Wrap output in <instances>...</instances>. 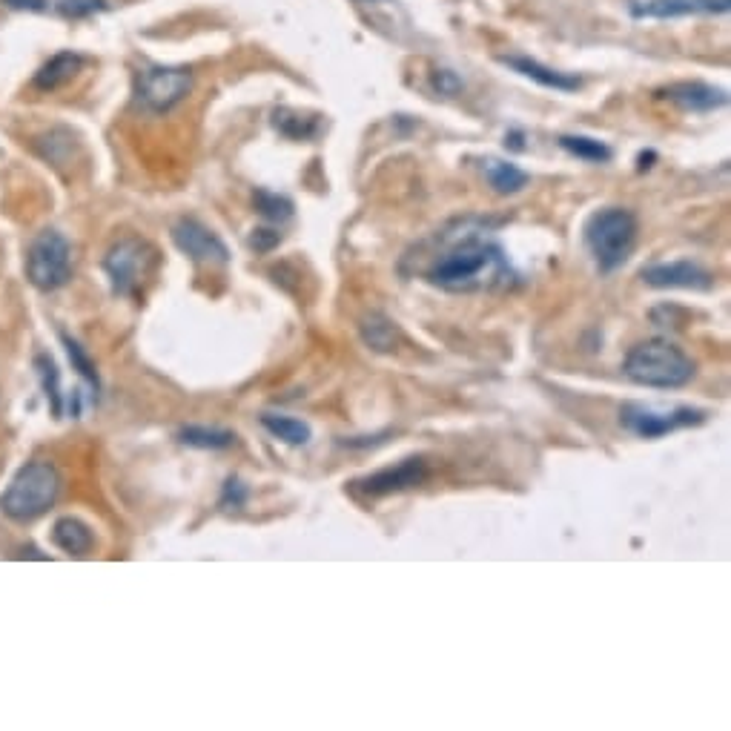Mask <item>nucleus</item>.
<instances>
[{"label": "nucleus", "mask_w": 731, "mask_h": 731, "mask_svg": "<svg viewBox=\"0 0 731 731\" xmlns=\"http://www.w3.org/2000/svg\"><path fill=\"white\" fill-rule=\"evenodd\" d=\"M422 276L448 293L505 290L519 279L505 247L496 241L494 224L482 218H462L442 230Z\"/></svg>", "instance_id": "obj_1"}, {"label": "nucleus", "mask_w": 731, "mask_h": 731, "mask_svg": "<svg viewBox=\"0 0 731 731\" xmlns=\"http://www.w3.org/2000/svg\"><path fill=\"white\" fill-rule=\"evenodd\" d=\"M623 370L625 376L637 385L671 390V387L688 385L697 373V365L691 362L686 350L674 342L648 339V342L631 347V353L625 356Z\"/></svg>", "instance_id": "obj_2"}, {"label": "nucleus", "mask_w": 731, "mask_h": 731, "mask_svg": "<svg viewBox=\"0 0 731 731\" xmlns=\"http://www.w3.org/2000/svg\"><path fill=\"white\" fill-rule=\"evenodd\" d=\"M61 485L64 479L52 462L46 459L26 462L0 496V511L15 522H35L55 505Z\"/></svg>", "instance_id": "obj_3"}, {"label": "nucleus", "mask_w": 731, "mask_h": 731, "mask_svg": "<svg viewBox=\"0 0 731 731\" xmlns=\"http://www.w3.org/2000/svg\"><path fill=\"white\" fill-rule=\"evenodd\" d=\"M585 247L600 273H614L637 247V218L625 207H605L585 224Z\"/></svg>", "instance_id": "obj_4"}, {"label": "nucleus", "mask_w": 731, "mask_h": 731, "mask_svg": "<svg viewBox=\"0 0 731 731\" xmlns=\"http://www.w3.org/2000/svg\"><path fill=\"white\" fill-rule=\"evenodd\" d=\"M26 279L43 293L61 290L72 279V244L58 230H41L26 250Z\"/></svg>", "instance_id": "obj_5"}, {"label": "nucleus", "mask_w": 731, "mask_h": 731, "mask_svg": "<svg viewBox=\"0 0 731 731\" xmlns=\"http://www.w3.org/2000/svg\"><path fill=\"white\" fill-rule=\"evenodd\" d=\"M155 264H158L155 247L144 238L132 236L112 244L107 258H104V270H107L112 290L118 296H138L141 284L150 279Z\"/></svg>", "instance_id": "obj_6"}, {"label": "nucleus", "mask_w": 731, "mask_h": 731, "mask_svg": "<svg viewBox=\"0 0 731 731\" xmlns=\"http://www.w3.org/2000/svg\"><path fill=\"white\" fill-rule=\"evenodd\" d=\"M706 410L688 408V405H674V408H657V405H640V402H628L620 410V419L623 425L634 436L640 439H660L666 433L674 430L694 428V425H703L706 422Z\"/></svg>", "instance_id": "obj_7"}, {"label": "nucleus", "mask_w": 731, "mask_h": 731, "mask_svg": "<svg viewBox=\"0 0 731 731\" xmlns=\"http://www.w3.org/2000/svg\"><path fill=\"white\" fill-rule=\"evenodd\" d=\"M193 72L184 66H152L138 78V101L152 112H170L193 92Z\"/></svg>", "instance_id": "obj_8"}, {"label": "nucleus", "mask_w": 731, "mask_h": 731, "mask_svg": "<svg viewBox=\"0 0 731 731\" xmlns=\"http://www.w3.org/2000/svg\"><path fill=\"white\" fill-rule=\"evenodd\" d=\"M172 241L175 247L190 256L195 264H204V267H224L230 264V250L221 238L215 236L210 227H204L201 221L195 218H181L172 224Z\"/></svg>", "instance_id": "obj_9"}, {"label": "nucleus", "mask_w": 731, "mask_h": 731, "mask_svg": "<svg viewBox=\"0 0 731 731\" xmlns=\"http://www.w3.org/2000/svg\"><path fill=\"white\" fill-rule=\"evenodd\" d=\"M428 479V465L425 459H402L399 465H390V468H382V471L370 473L365 479L356 482V488L367 496H387V494H399V491H408V488H416Z\"/></svg>", "instance_id": "obj_10"}, {"label": "nucleus", "mask_w": 731, "mask_h": 731, "mask_svg": "<svg viewBox=\"0 0 731 731\" xmlns=\"http://www.w3.org/2000/svg\"><path fill=\"white\" fill-rule=\"evenodd\" d=\"M643 281L657 290H709L711 273L694 261H663L645 267Z\"/></svg>", "instance_id": "obj_11"}, {"label": "nucleus", "mask_w": 731, "mask_h": 731, "mask_svg": "<svg viewBox=\"0 0 731 731\" xmlns=\"http://www.w3.org/2000/svg\"><path fill=\"white\" fill-rule=\"evenodd\" d=\"M660 95L671 101L674 107L686 109V112H711V109L729 104V95L723 89L703 84V81H680V84L666 86Z\"/></svg>", "instance_id": "obj_12"}, {"label": "nucleus", "mask_w": 731, "mask_h": 731, "mask_svg": "<svg viewBox=\"0 0 731 731\" xmlns=\"http://www.w3.org/2000/svg\"><path fill=\"white\" fill-rule=\"evenodd\" d=\"M502 64H508L511 69H516L522 78H531L534 84L545 86V89H557V92H574L580 89L582 81L574 78V75H565V72H557L551 66L539 64L534 58H525V55H505Z\"/></svg>", "instance_id": "obj_13"}, {"label": "nucleus", "mask_w": 731, "mask_h": 731, "mask_svg": "<svg viewBox=\"0 0 731 731\" xmlns=\"http://www.w3.org/2000/svg\"><path fill=\"white\" fill-rule=\"evenodd\" d=\"M52 542L69 557H86L95 545V537H92L86 522L75 519V516H61L52 528Z\"/></svg>", "instance_id": "obj_14"}, {"label": "nucleus", "mask_w": 731, "mask_h": 731, "mask_svg": "<svg viewBox=\"0 0 731 731\" xmlns=\"http://www.w3.org/2000/svg\"><path fill=\"white\" fill-rule=\"evenodd\" d=\"M261 425H264V430H267L273 439H279L284 445H293V448L307 445V442L313 439V428H310L304 419L287 416V413H264V416H261Z\"/></svg>", "instance_id": "obj_15"}, {"label": "nucleus", "mask_w": 731, "mask_h": 731, "mask_svg": "<svg viewBox=\"0 0 731 731\" xmlns=\"http://www.w3.org/2000/svg\"><path fill=\"white\" fill-rule=\"evenodd\" d=\"M81 64H84L81 55H75V52H58L55 58H49V61L41 66V72L35 75V86H38V89H46V92L61 89V86L69 84V81L75 78V72L81 69Z\"/></svg>", "instance_id": "obj_16"}, {"label": "nucleus", "mask_w": 731, "mask_h": 731, "mask_svg": "<svg viewBox=\"0 0 731 731\" xmlns=\"http://www.w3.org/2000/svg\"><path fill=\"white\" fill-rule=\"evenodd\" d=\"M482 172H485L488 184L494 187V193L499 195H514L528 187V172L519 170V167L511 164V161L488 158V161L482 164Z\"/></svg>", "instance_id": "obj_17"}, {"label": "nucleus", "mask_w": 731, "mask_h": 731, "mask_svg": "<svg viewBox=\"0 0 731 731\" xmlns=\"http://www.w3.org/2000/svg\"><path fill=\"white\" fill-rule=\"evenodd\" d=\"M178 442L198 451H227L236 445V433L224 428H207V425H190L178 430Z\"/></svg>", "instance_id": "obj_18"}, {"label": "nucleus", "mask_w": 731, "mask_h": 731, "mask_svg": "<svg viewBox=\"0 0 731 731\" xmlns=\"http://www.w3.org/2000/svg\"><path fill=\"white\" fill-rule=\"evenodd\" d=\"M273 124L290 141H310V138L319 135V118L316 115H301V112H293V109H279L273 115Z\"/></svg>", "instance_id": "obj_19"}, {"label": "nucleus", "mask_w": 731, "mask_h": 731, "mask_svg": "<svg viewBox=\"0 0 731 731\" xmlns=\"http://www.w3.org/2000/svg\"><path fill=\"white\" fill-rule=\"evenodd\" d=\"M559 147L565 152H571L574 158H582L588 164H608L611 161V147L600 141V138H588V135H562L559 138Z\"/></svg>", "instance_id": "obj_20"}, {"label": "nucleus", "mask_w": 731, "mask_h": 731, "mask_svg": "<svg viewBox=\"0 0 731 731\" xmlns=\"http://www.w3.org/2000/svg\"><path fill=\"white\" fill-rule=\"evenodd\" d=\"M35 367H38V376H41L43 393H46L52 416H61L64 413V396H61V373H58V367L46 353L35 356Z\"/></svg>", "instance_id": "obj_21"}, {"label": "nucleus", "mask_w": 731, "mask_h": 731, "mask_svg": "<svg viewBox=\"0 0 731 731\" xmlns=\"http://www.w3.org/2000/svg\"><path fill=\"white\" fill-rule=\"evenodd\" d=\"M256 210L258 215H264L267 221H287L293 215V201L287 195L270 193V190H258L256 193Z\"/></svg>", "instance_id": "obj_22"}, {"label": "nucleus", "mask_w": 731, "mask_h": 731, "mask_svg": "<svg viewBox=\"0 0 731 731\" xmlns=\"http://www.w3.org/2000/svg\"><path fill=\"white\" fill-rule=\"evenodd\" d=\"M61 339H64V347H66V356H69V362H72V367L81 373V379H86L89 382V387L98 393L101 390V379H98V370H95V362L86 356V350L81 347V344L75 342V339H69L66 333H61Z\"/></svg>", "instance_id": "obj_23"}, {"label": "nucleus", "mask_w": 731, "mask_h": 731, "mask_svg": "<svg viewBox=\"0 0 731 731\" xmlns=\"http://www.w3.org/2000/svg\"><path fill=\"white\" fill-rule=\"evenodd\" d=\"M362 336L373 350H393V336H396V327L393 322H387L382 316H370L362 324Z\"/></svg>", "instance_id": "obj_24"}, {"label": "nucleus", "mask_w": 731, "mask_h": 731, "mask_svg": "<svg viewBox=\"0 0 731 731\" xmlns=\"http://www.w3.org/2000/svg\"><path fill=\"white\" fill-rule=\"evenodd\" d=\"M55 9L66 15V18H86L95 15L101 9H107V0H58Z\"/></svg>", "instance_id": "obj_25"}, {"label": "nucleus", "mask_w": 731, "mask_h": 731, "mask_svg": "<svg viewBox=\"0 0 731 731\" xmlns=\"http://www.w3.org/2000/svg\"><path fill=\"white\" fill-rule=\"evenodd\" d=\"M247 485H241V479L236 476H230L227 482H224V494H221V508H244V502H247Z\"/></svg>", "instance_id": "obj_26"}, {"label": "nucleus", "mask_w": 731, "mask_h": 731, "mask_svg": "<svg viewBox=\"0 0 731 731\" xmlns=\"http://www.w3.org/2000/svg\"><path fill=\"white\" fill-rule=\"evenodd\" d=\"M279 241H281L279 230L258 227V230H253V236H250V247H253L256 253H270L273 247H279Z\"/></svg>", "instance_id": "obj_27"}, {"label": "nucleus", "mask_w": 731, "mask_h": 731, "mask_svg": "<svg viewBox=\"0 0 731 731\" xmlns=\"http://www.w3.org/2000/svg\"><path fill=\"white\" fill-rule=\"evenodd\" d=\"M433 86H436L442 95H456V92L462 89V81L453 75L451 69H436V72H433Z\"/></svg>", "instance_id": "obj_28"}, {"label": "nucleus", "mask_w": 731, "mask_h": 731, "mask_svg": "<svg viewBox=\"0 0 731 731\" xmlns=\"http://www.w3.org/2000/svg\"><path fill=\"white\" fill-rule=\"evenodd\" d=\"M367 3H376V0H367Z\"/></svg>", "instance_id": "obj_29"}]
</instances>
